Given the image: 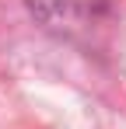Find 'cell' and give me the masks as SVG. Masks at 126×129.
<instances>
[]
</instances>
